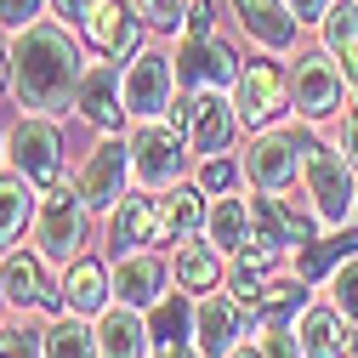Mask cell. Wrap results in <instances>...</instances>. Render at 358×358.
<instances>
[{"mask_svg": "<svg viewBox=\"0 0 358 358\" xmlns=\"http://www.w3.org/2000/svg\"><path fill=\"white\" fill-rule=\"evenodd\" d=\"M182 34H188V40L216 34V12H210V0H194V12H188V23H182Z\"/></svg>", "mask_w": 358, "mask_h": 358, "instance_id": "cell-38", "label": "cell"}, {"mask_svg": "<svg viewBox=\"0 0 358 358\" xmlns=\"http://www.w3.org/2000/svg\"><path fill=\"white\" fill-rule=\"evenodd\" d=\"M154 216H159L154 250H176V245H188V239H205V216H210L205 188H199V182H171V188H159Z\"/></svg>", "mask_w": 358, "mask_h": 358, "instance_id": "cell-16", "label": "cell"}, {"mask_svg": "<svg viewBox=\"0 0 358 358\" xmlns=\"http://www.w3.org/2000/svg\"><path fill=\"white\" fill-rule=\"evenodd\" d=\"M108 285H114V301H125V307H159L171 290V262H165V250H125V256H114V267H108Z\"/></svg>", "mask_w": 358, "mask_h": 358, "instance_id": "cell-15", "label": "cell"}, {"mask_svg": "<svg viewBox=\"0 0 358 358\" xmlns=\"http://www.w3.org/2000/svg\"><path fill=\"white\" fill-rule=\"evenodd\" d=\"M148 358H199V347H194V341H154Z\"/></svg>", "mask_w": 358, "mask_h": 358, "instance_id": "cell-41", "label": "cell"}, {"mask_svg": "<svg viewBox=\"0 0 358 358\" xmlns=\"http://www.w3.org/2000/svg\"><path fill=\"white\" fill-rule=\"evenodd\" d=\"M85 12H92V0H52V17L57 23H80Z\"/></svg>", "mask_w": 358, "mask_h": 358, "instance_id": "cell-40", "label": "cell"}, {"mask_svg": "<svg viewBox=\"0 0 358 358\" xmlns=\"http://www.w3.org/2000/svg\"><path fill=\"white\" fill-rule=\"evenodd\" d=\"M0 97H12V46H0Z\"/></svg>", "mask_w": 358, "mask_h": 358, "instance_id": "cell-42", "label": "cell"}, {"mask_svg": "<svg viewBox=\"0 0 358 358\" xmlns=\"http://www.w3.org/2000/svg\"><path fill=\"white\" fill-rule=\"evenodd\" d=\"M239 176H245V165L239 159H228V154H210V159H199V188L216 199V194H234L239 188Z\"/></svg>", "mask_w": 358, "mask_h": 358, "instance_id": "cell-34", "label": "cell"}, {"mask_svg": "<svg viewBox=\"0 0 358 358\" xmlns=\"http://www.w3.org/2000/svg\"><path fill=\"white\" fill-rule=\"evenodd\" d=\"M40 210V188L23 171H0V245H12Z\"/></svg>", "mask_w": 358, "mask_h": 358, "instance_id": "cell-28", "label": "cell"}, {"mask_svg": "<svg viewBox=\"0 0 358 358\" xmlns=\"http://www.w3.org/2000/svg\"><path fill=\"white\" fill-rule=\"evenodd\" d=\"M319 46L336 52V57L347 63L352 85H358V0H336V6L324 12V23H319Z\"/></svg>", "mask_w": 358, "mask_h": 358, "instance_id": "cell-29", "label": "cell"}, {"mask_svg": "<svg viewBox=\"0 0 358 358\" xmlns=\"http://www.w3.org/2000/svg\"><path fill=\"white\" fill-rule=\"evenodd\" d=\"M347 256H358V228H330L324 239H313V245H301V250H296V279L319 285V279H330V273H336Z\"/></svg>", "mask_w": 358, "mask_h": 358, "instance_id": "cell-27", "label": "cell"}, {"mask_svg": "<svg viewBox=\"0 0 358 358\" xmlns=\"http://www.w3.org/2000/svg\"><path fill=\"white\" fill-rule=\"evenodd\" d=\"M341 154H347V165L358 171V92L347 97V108H341V143H336Z\"/></svg>", "mask_w": 358, "mask_h": 358, "instance_id": "cell-37", "label": "cell"}, {"mask_svg": "<svg viewBox=\"0 0 358 358\" xmlns=\"http://www.w3.org/2000/svg\"><path fill=\"white\" fill-rule=\"evenodd\" d=\"M85 69L92 63H85L80 40L57 17H40L12 34V97L29 114H69Z\"/></svg>", "mask_w": 358, "mask_h": 358, "instance_id": "cell-1", "label": "cell"}, {"mask_svg": "<svg viewBox=\"0 0 358 358\" xmlns=\"http://www.w3.org/2000/svg\"><path fill=\"white\" fill-rule=\"evenodd\" d=\"M143 17H137V6L131 0H92V12L80 17V34H85V46H92L97 57H108V63H131L143 52Z\"/></svg>", "mask_w": 358, "mask_h": 358, "instance_id": "cell-14", "label": "cell"}, {"mask_svg": "<svg viewBox=\"0 0 358 358\" xmlns=\"http://www.w3.org/2000/svg\"><path fill=\"white\" fill-rule=\"evenodd\" d=\"M347 358H358V324L347 330Z\"/></svg>", "mask_w": 358, "mask_h": 358, "instance_id": "cell-44", "label": "cell"}, {"mask_svg": "<svg viewBox=\"0 0 358 358\" xmlns=\"http://www.w3.org/2000/svg\"><path fill=\"white\" fill-rule=\"evenodd\" d=\"M63 301L69 313H80V319H97V313L114 301V285H108V267L97 256H80L63 267Z\"/></svg>", "mask_w": 358, "mask_h": 358, "instance_id": "cell-23", "label": "cell"}, {"mask_svg": "<svg viewBox=\"0 0 358 358\" xmlns=\"http://www.w3.org/2000/svg\"><path fill=\"white\" fill-rule=\"evenodd\" d=\"M97 347H103V358H148L154 352V336L143 324V307L108 301L97 313Z\"/></svg>", "mask_w": 358, "mask_h": 358, "instance_id": "cell-21", "label": "cell"}, {"mask_svg": "<svg viewBox=\"0 0 358 358\" xmlns=\"http://www.w3.org/2000/svg\"><path fill=\"white\" fill-rule=\"evenodd\" d=\"M285 6L296 12V23H301V29H319V23H324V12L336 6V0H285Z\"/></svg>", "mask_w": 358, "mask_h": 358, "instance_id": "cell-39", "label": "cell"}, {"mask_svg": "<svg viewBox=\"0 0 358 358\" xmlns=\"http://www.w3.org/2000/svg\"><path fill=\"white\" fill-rule=\"evenodd\" d=\"M228 6H234L239 29L250 34V46L273 52V57L296 52V34H301V23H296V12L285 6V0H228Z\"/></svg>", "mask_w": 358, "mask_h": 358, "instance_id": "cell-18", "label": "cell"}, {"mask_svg": "<svg viewBox=\"0 0 358 358\" xmlns=\"http://www.w3.org/2000/svg\"><path fill=\"white\" fill-rule=\"evenodd\" d=\"M131 171H137V188L159 194L171 182H182V165H188V137H182V125H176L171 114L165 120H137L131 125Z\"/></svg>", "mask_w": 358, "mask_h": 358, "instance_id": "cell-5", "label": "cell"}, {"mask_svg": "<svg viewBox=\"0 0 358 358\" xmlns=\"http://www.w3.org/2000/svg\"><path fill=\"white\" fill-rule=\"evenodd\" d=\"M154 228H159V216H154L148 188H143V194H125V199L108 210V256H125V250H154Z\"/></svg>", "mask_w": 358, "mask_h": 358, "instance_id": "cell-22", "label": "cell"}, {"mask_svg": "<svg viewBox=\"0 0 358 358\" xmlns=\"http://www.w3.org/2000/svg\"><path fill=\"white\" fill-rule=\"evenodd\" d=\"M52 0H0V29H29V23H40V12H46Z\"/></svg>", "mask_w": 358, "mask_h": 358, "instance_id": "cell-36", "label": "cell"}, {"mask_svg": "<svg viewBox=\"0 0 358 358\" xmlns=\"http://www.w3.org/2000/svg\"><path fill=\"white\" fill-rule=\"evenodd\" d=\"M296 341L301 358H347V319L330 301H307V313L296 319Z\"/></svg>", "mask_w": 358, "mask_h": 358, "instance_id": "cell-24", "label": "cell"}, {"mask_svg": "<svg viewBox=\"0 0 358 358\" xmlns=\"http://www.w3.org/2000/svg\"><path fill=\"white\" fill-rule=\"evenodd\" d=\"M250 330H256L250 324V307L234 290H210V296L194 301V336L188 341L199 347V358H228Z\"/></svg>", "mask_w": 358, "mask_h": 358, "instance_id": "cell-13", "label": "cell"}, {"mask_svg": "<svg viewBox=\"0 0 358 358\" xmlns=\"http://www.w3.org/2000/svg\"><path fill=\"white\" fill-rule=\"evenodd\" d=\"M228 358H267V347H262V341H239Z\"/></svg>", "mask_w": 358, "mask_h": 358, "instance_id": "cell-43", "label": "cell"}, {"mask_svg": "<svg viewBox=\"0 0 358 358\" xmlns=\"http://www.w3.org/2000/svg\"><path fill=\"white\" fill-rule=\"evenodd\" d=\"M301 148H307V159H301V182H307V205H313V216H319L324 228H347V222L358 216V171L347 165L341 148L319 143L313 131H301Z\"/></svg>", "mask_w": 358, "mask_h": 358, "instance_id": "cell-2", "label": "cell"}, {"mask_svg": "<svg viewBox=\"0 0 358 358\" xmlns=\"http://www.w3.org/2000/svg\"><path fill=\"white\" fill-rule=\"evenodd\" d=\"M324 301L341 313L347 324H358V256H347V262L336 267V273L324 279Z\"/></svg>", "mask_w": 358, "mask_h": 358, "instance_id": "cell-32", "label": "cell"}, {"mask_svg": "<svg viewBox=\"0 0 358 358\" xmlns=\"http://www.w3.org/2000/svg\"><path fill=\"white\" fill-rule=\"evenodd\" d=\"M85 228H92V205L80 199L74 182H57L40 194V210L29 222V234H34V250L46 256L52 267H69L85 256Z\"/></svg>", "mask_w": 358, "mask_h": 358, "instance_id": "cell-4", "label": "cell"}, {"mask_svg": "<svg viewBox=\"0 0 358 358\" xmlns=\"http://www.w3.org/2000/svg\"><path fill=\"white\" fill-rule=\"evenodd\" d=\"M205 239H210L222 256H239V250L250 245V199L216 194V199H210V216H205Z\"/></svg>", "mask_w": 358, "mask_h": 358, "instance_id": "cell-26", "label": "cell"}, {"mask_svg": "<svg viewBox=\"0 0 358 358\" xmlns=\"http://www.w3.org/2000/svg\"><path fill=\"white\" fill-rule=\"evenodd\" d=\"M0 358H46V330L0 324Z\"/></svg>", "mask_w": 358, "mask_h": 358, "instance_id": "cell-35", "label": "cell"}, {"mask_svg": "<svg viewBox=\"0 0 358 358\" xmlns=\"http://www.w3.org/2000/svg\"><path fill=\"white\" fill-rule=\"evenodd\" d=\"M137 6V17L148 23V29H159V34H182V23H188V12H194V0H131Z\"/></svg>", "mask_w": 358, "mask_h": 358, "instance_id": "cell-33", "label": "cell"}, {"mask_svg": "<svg viewBox=\"0 0 358 358\" xmlns=\"http://www.w3.org/2000/svg\"><path fill=\"white\" fill-rule=\"evenodd\" d=\"M222 279H228V256H222L210 239H188V245H176V250H171V285H176V290H188L194 301L210 296Z\"/></svg>", "mask_w": 358, "mask_h": 358, "instance_id": "cell-20", "label": "cell"}, {"mask_svg": "<svg viewBox=\"0 0 358 358\" xmlns=\"http://www.w3.org/2000/svg\"><path fill=\"white\" fill-rule=\"evenodd\" d=\"M46 358H103L97 324H85L80 313H57L46 324Z\"/></svg>", "mask_w": 358, "mask_h": 358, "instance_id": "cell-30", "label": "cell"}, {"mask_svg": "<svg viewBox=\"0 0 358 358\" xmlns=\"http://www.w3.org/2000/svg\"><path fill=\"white\" fill-rule=\"evenodd\" d=\"M148 336H154V341H182V336H194V296H188V290H171L159 307H148Z\"/></svg>", "mask_w": 358, "mask_h": 358, "instance_id": "cell-31", "label": "cell"}, {"mask_svg": "<svg viewBox=\"0 0 358 358\" xmlns=\"http://www.w3.org/2000/svg\"><path fill=\"white\" fill-rule=\"evenodd\" d=\"M301 159H307L301 131L262 125L256 137H250V148H245L239 165H245V182H250V188H262V194H290L296 176H301Z\"/></svg>", "mask_w": 358, "mask_h": 358, "instance_id": "cell-9", "label": "cell"}, {"mask_svg": "<svg viewBox=\"0 0 358 358\" xmlns=\"http://www.w3.org/2000/svg\"><path fill=\"white\" fill-rule=\"evenodd\" d=\"M131 182H137V171H131V143L120 137V131H103V137H97V148L85 154L80 176H74L80 199L92 205V216H108V210L131 194Z\"/></svg>", "mask_w": 358, "mask_h": 358, "instance_id": "cell-8", "label": "cell"}, {"mask_svg": "<svg viewBox=\"0 0 358 358\" xmlns=\"http://www.w3.org/2000/svg\"><path fill=\"white\" fill-rule=\"evenodd\" d=\"M234 108H239V125H250V131L279 125L290 114V69L273 57H250L234 80Z\"/></svg>", "mask_w": 358, "mask_h": 358, "instance_id": "cell-10", "label": "cell"}, {"mask_svg": "<svg viewBox=\"0 0 358 358\" xmlns=\"http://www.w3.org/2000/svg\"><path fill=\"white\" fill-rule=\"evenodd\" d=\"M171 120L182 125V137L199 159L222 154L234 143V131H239V108H234V92H222V85H199V92H182L171 103Z\"/></svg>", "mask_w": 358, "mask_h": 358, "instance_id": "cell-6", "label": "cell"}, {"mask_svg": "<svg viewBox=\"0 0 358 358\" xmlns=\"http://www.w3.org/2000/svg\"><path fill=\"white\" fill-rule=\"evenodd\" d=\"M120 92H125V120H165L171 103L182 97V85H176V57L159 52V46L137 52L120 69Z\"/></svg>", "mask_w": 358, "mask_h": 358, "instance_id": "cell-7", "label": "cell"}, {"mask_svg": "<svg viewBox=\"0 0 358 358\" xmlns=\"http://www.w3.org/2000/svg\"><path fill=\"white\" fill-rule=\"evenodd\" d=\"M176 57V85L182 92H199V85H222V92H234V80H239V52L234 46H222L216 34H205V40H188L182 34V46L171 52Z\"/></svg>", "mask_w": 358, "mask_h": 358, "instance_id": "cell-17", "label": "cell"}, {"mask_svg": "<svg viewBox=\"0 0 358 358\" xmlns=\"http://www.w3.org/2000/svg\"><path fill=\"white\" fill-rule=\"evenodd\" d=\"M6 159L34 188H57L63 182V131H57V120L52 114H23L6 137Z\"/></svg>", "mask_w": 358, "mask_h": 358, "instance_id": "cell-11", "label": "cell"}, {"mask_svg": "<svg viewBox=\"0 0 358 358\" xmlns=\"http://www.w3.org/2000/svg\"><path fill=\"white\" fill-rule=\"evenodd\" d=\"M313 290L307 279H267V290L250 301V324L256 330H279V324H296L301 313H307Z\"/></svg>", "mask_w": 358, "mask_h": 358, "instance_id": "cell-25", "label": "cell"}, {"mask_svg": "<svg viewBox=\"0 0 358 358\" xmlns=\"http://www.w3.org/2000/svg\"><path fill=\"white\" fill-rule=\"evenodd\" d=\"M74 114L85 125H97V131H120L125 125V92H120V74H114L108 57L85 69L80 92H74Z\"/></svg>", "mask_w": 358, "mask_h": 358, "instance_id": "cell-19", "label": "cell"}, {"mask_svg": "<svg viewBox=\"0 0 358 358\" xmlns=\"http://www.w3.org/2000/svg\"><path fill=\"white\" fill-rule=\"evenodd\" d=\"M0 159H6V143H0Z\"/></svg>", "mask_w": 358, "mask_h": 358, "instance_id": "cell-45", "label": "cell"}, {"mask_svg": "<svg viewBox=\"0 0 358 358\" xmlns=\"http://www.w3.org/2000/svg\"><path fill=\"white\" fill-rule=\"evenodd\" d=\"M0 290H6V307L12 313H69L63 301V279L52 285V262L40 256V250H6L0 256Z\"/></svg>", "mask_w": 358, "mask_h": 358, "instance_id": "cell-12", "label": "cell"}, {"mask_svg": "<svg viewBox=\"0 0 358 358\" xmlns=\"http://www.w3.org/2000/svg\"><path fill=\"white\" fill-rule=\"evenodd\" d=\"M352 92H358V85H352L347 63H341L336 52H324V46H319V52H301V57L290 63V114H296L301 125L336 120Z\"/></svg>", "mask_w": 358, "mask_h": 358, "instance_id": "cell-3", "label": "cell"}]
</instances>
